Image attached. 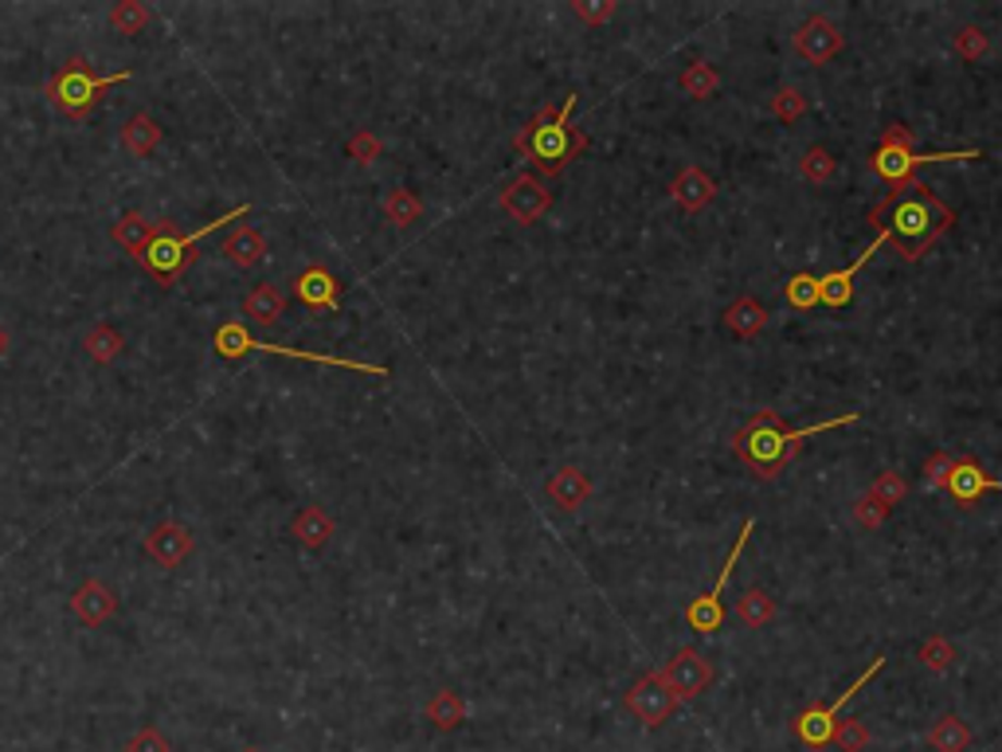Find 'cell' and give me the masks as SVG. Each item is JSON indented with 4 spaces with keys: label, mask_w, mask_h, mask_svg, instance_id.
Returning <instances> with one entry per match:
<instances>
[{
    "label": "cell",
    "mask_w": 1002,
    "mask_h": 752,
    "mask_svg": "<svg viewBox=\"0 0 1002 752\" xmlns=\"http://www.w3.org/2000/svg\"><path fill=\"white\" fill-rule=\"evenodd\" d=\"M818 283H822V274H811V271L791 274L788 286H783V298H788L791 310H815V303H818Z\"/></svg>",
    "instance_id": "obj_35"
},
{
    "label": "cell",
    "mask_w": 1002,
    "mask_h": 752,
    "mask_svg": "<svg viewBox=\"0 0 1002 752\" xmlns=\"http://www.w3.org/2000/svg\"><path fill=\"white\" fill-rule=\"evenodd\" d=\"M886 518H889V509L881 506L877 498H869V494H862V498L854 502V521L862 529H877Z\"/></svg>",
    "instance_id": "obj_44"
},
{
    "label": "cell",
    "mask_w": 1002,
    "mask_h": 752,
    "mask_svg": "<svg viewBox=\"0 0 1002 752\" xmlns=\"http://www.w3.org/2000/svg\"><path fill=\"white\" fill-rule=\"evenodd\" d=\"M725 325L737 333L740 342H752V337L768 325V310H764V303H756V298H737V303L725 310Z\"/></svg>",
    "instance_id": "obj_27"
},
{
    "label": "cell",
    "mask_w": 1002,
    "mask_h": 752,
    "mask_svg": "<svg viewBox=\"0 0 1002 752\" xmlns=\"http://www.w3.org/2000/svg\"><path fill=\"white\" fill-rule=\"evenodd\" d=\"M627 714L639 717V722L646 725V729H658V725H666L673 717V710H678V698L670 694V686H666L663 670H651V675H643L639 682L627 690L623 698Z\"/></svg>",
    "instance_id": "obj_11"
},
{
    "label": "cell",
    "mask_w": 1002,
    "mask_h": 752,
    "mask_svg": "<svg viewBox=\"0 0 1002 752\" xmlns=\"http://www.w3.org/2000/svg\"><path fill=\"white\" fill-rule=\"evenodd\" d=\"M423 714H428V722L435 725V729L450 733V729H458V725L467 722V698L455 694V690H435Z\"/></svg>",
    "instance_id": "obj_28"
},
{
    "label": "cell",
    "mask_w": 1002,
    "mask_h": 752,
    "mask_svg": "<svg viewBox=\"0 0 1002 752\" xmlns=\"http://www.w3.org/2000/svg\"><path fill=\"white\" fill-rule=\"evenodd\" d=\"M737 619L744 627H768L771 619H776V600H771L764 588H749V592L737 600Z\"/></svg>",
    "instance_id": "obj_31"
},
{
    "label": "cell",
    "mask_w": 1002,
    "mask_h": 752,
    "mask_svg": "<svg viewBox=\"0 0 1002 752\" xmlns=\"http://www.w3.org/2000/svg\"><path fill=\"white\" fill-rule=\"evenodd\" d=\"M928 749L932 752H967L972 749V729L955 714H944L928 729Z\"/></svg>",
    "instance_id": "obj_29"
},
{
    "label": "cell",
    "mask_w": 1002,
    "mask_h": 752,
    "mask_svg": "<svg viewBox=\"0 0 1002 752\" xmlns=\"http://www.w3.org/2000/svg\"><path fill=\"white\" fill-rule=\"evenodd\" d=\"M244 752H263V749H244Z\"/></svg>",
    "instance_id": "obj_47"
},
{
    "label": "cell",
    "mask_w": 1002,
    "mask_h": 752,
    "mask_svg": "<svg viewBox=\"0 0 1002 752\" xmlns=\"http://www.w3.org/2000/svg\"><path fill=\"white\" fill-rule=\"evenodd\" d=\"M114 244L117 247H126V255L129 259H146V251H149V244H153L157 235H161V220H149V215H141V212H126L122 220L114 224Z\"/></svg>",
    "instance_id": "obj_21"
},
{
    "label": "cell",
    "mask_w": 1002,
    "mask_h": 752,
    "mask_svg": "<svg viewBox=\"0 0 1002 752\" xmlns=\"http://www.w3.org/2000/svg\"><path fill=\"white\" fill-rule=\"evenodd\" d=\"M384 215H388L396 227H411L423 215V200H419L411 188H392L388 200H384Z\"/></svg>",
    "instance_id": "obj_33"
},
{
    "label": "cell",
    "mask_w": 1002,
    "mask_h": 752,
    "mask_svg": "<svg viewBox=\"0 0 1002 752\" xmlns=\"http://www.w3.org/2000/svg\"><path fill=\"white\" fill-rule=\"evenodd\" d=\"M345 153H349L352 161H360V165H372V161L384 153V141H380L372 130H357V134L345 141Z\"/></svg>",
    "instance_id": "obj_40"
},
{
    "label": "cell",
    "mask_w": 1002,
    "mask_h": 752,
    "mask_svg": "<svg viewBox=\"0 0 1002 752\" xmlns=\"http://www.w3.org/2000/svg\"><path fill=\"white\" fill-rule=\"evenodd\" d=\"M576 95H568L560 107H541L525 126L517 130L514 146L517 153L529 157L536 176H556L572 165L576 157L587 149V134L572 126Z\"/></svg>",
    "instance_id": "obj_3"
},
{
    "label": "cell",
    "mask_w": 1002,
    "mask_h": 752,
    "mask_svg": "<svg viewBox=\"0 0 1002 752\" xmlns=\"http://www.w3.org/2000/svg\"><path fill=\"white\" fill-rule=\"evenodd\" d=\"M834 744H838L842 752H866V744H869L866 722H857V717H850V722H838Z\"/></svg>",
    "instance_id": "obj_41"
},
{
    "label": "cell",
    "mask_w": 1002,
    "mask_h": 752,
    "mask_svg": "<svg viewBox=\"0 0 1002 752\" xmlns=\"http://www.w3.org/2000/svg\"><path fill=\"white\" fill-rule=\"evenodd\" d=\"M799 173H803V181H811V185H830L838 176V161L830 149L811 146L807 153H803V161H799Z\"/></svg>",
    "instance_id": "obj_34"
},
{
    "label": "cell",
    "mask_w": 1002,
    "mask_h": 752,
    "mask_svg": "<svg viewBox=\"0 0 1002 752\" xmlns=\"http://www.w3.org/2000/svg\"><path fill=\"white\" fill-rule=\"evenodd\" d=\"M290 533H294V541L298 545H306V548H322L325 541L337 533V521L325 514L318 502H310V506H302L298 514L290 518Z\"/></svg>",
    "instance_id": "obj_22"
},
{
    "label": "cell",
    "mask_w": 1002,
    "mask_h": 752,
    "mask_svg": "<svg viewBox=\"0 0 1002 752\" xmlns=\"http://www.w3.org/2000/svg\"><path fill=\"white\" fill-rule=\"evenodd\" d=\"M122 146L134 157H153L161 149V126H157L146 110H137V114L126 118V126H122Z\"/></svg>",
    "instance_id": "obj_25"
},
{
    "label": "cell",
    "mask_w": 1002,
    "mask_h": 752,
    "mask_svg": "<svg viewBox=\"0 0 1002 752\" xmlns=\"http://www.w3.org/2000/svg\"><path fill=\"white\" fill-rule=\"evenodd\" d=\"M83 349H87V357L95 365H110L122 357V349H126V337H122V330L110 322H98L90 325L87 333H83Z\"/></svg>",
    "instance_id": "obj_26"
},
{
    "label": "cell",
    "mask_w": 1002,
    "mask_h": 752,
    "mask_svg": "<svg viewBox=\"0 0 1002 752\" xmlns=\"http://www.w3.org/2000/svg\"><path fill=\"white\" fill-rule=\"evenodd\" d=\"M149 20H153V12L141 0H117L114 9H110V28L117 36H141L149 28Z\"/></svg>",
    "instance_id": "obj_32"
},
{
    "label": "cell",
    "mask_w": 1002,
    "mask_h": 752,
    "mask_svg": "<svg viewBox=\"0 0 1002 752\" xmlns=\"http://www.w3.org/2000/svg\"><path fill=\"white\" fill-rule=\"evenodd\" d=\"M244 313H247V322L251 325H263L267 330V325H274L286 313V294L279 291L274 283H259L244 298Z\"/></svg>",
    "instance_id": "obj_24"
},
{
    "label": "cell",
    "mask_w": 1002,
    "mask_h": 752,
    "mask_svg": "<svg viewBox=\"0 0 1002 752\" xmlns=\"http://www.w3.org/2000/svg\"><path fill=\"white\" fill-rule=\"evenodd\" d=\"M889 239H893V235H889L886 227H881L874 244H869L866 251L857 255L854 263H850V267H838V271H827V274H822V283H818V303H827L830 310H846V306L854 303V274L862 271V263H866V259L877 251V247H886Z\"/></svg>",
    "instance_id": "obj_15"
},
{
    "label": "cell",
    "mask_w": 1002,
    "mask_h": 752,
    "mask_svg": "<svg viewBox=\"0 0 1002 752\" xmlns=\"http://www.w3.org/2000/svg\"><path fill=\"white\" fill-rule=\"evenodd\" d=\"M193 548H196L193 529L181 526V521H157V526L146 533V553L161 568H181L188 557H193Z\"/></svg>",
    "instance_id": "obj_14"
},
{
    "label": "cell",
    "mask_w": 1002,
    "mask_h": 752,
    "mask_svg": "<svg viewBox=\"0 0 1002 752\" xmlns=\"http://www.w3.org/2000/svg\"><path fill=\"white\" fill-rule=\"evenodd\" d=\"M881 220H889L886 232L893 235V244L905 263H920L928 255V247L955 227V212L920 176H913L905 188H893L886 200H877L869 208V224L877 227Z\"/></svg>",
    "instance_id": "obj_1"
},
{
    "label": "cell",
    "mask_w": 1002,
    "mask_h": 752,
    "mask_svg": "<svg viewBox=\"0 0 1002 752\" xmlns=\"http://www.w3.org/2000/svg\"><path fill=\"white\" fill-rule=\"evenodd\" d=\"M220 251H224V259L235 267V271H251L259 259L267 255V239L255 227L239 224L235 232L224 235V244H220Z\"/></svg>",
    "instance_id": "obj_23"
},
{
    "label": "cell",
    "mask_w": 1002,
    "mask_h": 752,
    "mask_svg": "<svg viewBox=\"0 0 1002 752\" xmlns=\"http://www.w3.org/2000/svg\"><path fill=\"white\" fill-rule=\"evenodd\" d=\"M842 32H838V24L830 16H811V20H803L799 24V32H795V51L807 63H815V67H822V63H830V59L842 51Z\"/></svg>",
    "instance_id": "obj_13"
},
{
    "label": "cell",
    "mask_w": 1002,
    "mask_h": 752,
    "mask_svg": "<svg viewBox=\"0 0 1002 752\" xmlns=\"http://www.w3.org/2000/svg\"><path fill=\"white\" fill-rule=\"evenodd\" d=\"M916 658H920L932 675H944V670L955 666V646H952V639H944V636H928L925 643H920V651H916Z\"/></svg>",
    "instance_id": "obj_36"
},
{
    "label": "cell",
    "mask_w": 1002,
    "mask_h": 752,
    "mask_svg": "<svg viewBox=\"0 0 1002 752\" xmlns=\"http://www.w3.org/2000/svg\"><path fill=\"white\" fill-rule=\"evenodd\" d=\"M771 114H776L783 126L799 122V118L807 114V98H803V90H799V87H779L776 95H771Z\"/></svg>",
    "instance_id": "obj_38"
},
{
    "label": "cell",
    "mask_w": 1002,
    "mask_h": 752,
    "mask_svg": "<svg viewBox=\"0 0 1002 752\" xmlns=\"http://www.w3.org/2000/svg\"><path fill=\"white\" fill-rule=\"evenodd\" d=\"M215 353L224 361H239L247 353H274V357H290V361H310V365H330V369H349V372H364V377H388L384 365L372 361H352V357H333V353H310V349H294V345H274L267 337H255L247 325L239 322H224L212 337Z\"/></svg>",
    "instance_id": "obj_7"
},
{
    "label": "cell",
    "mask_w": 1002,
    "mask_h": 752,
    "mask_svg": "<svg viewBox=\"0 0 1002 752\" xmlns=\"http://www.w3.org/2000/svg\"><path fill=\"white\" fill-rule=\"evenodd\" d=\"M752 529H756V521H744L740 526V538H737V545H732V553H729V560L720 565V577H717V584L705 592V596H697L693 600L690 607H685V624L697 631V636H713L717 627H725V588H729V580H732V572H737V560H740V553H744V545H749V538H752Z\"/></svg>",
    "instance_id": "obj_9"
},
{
    "label": "cell",
    "mask_w": 1002,
    "mask_h": 752,
    "mask_svg": "<svg viewBox=\"0 0 1002 752\" xmlns=\"http://www.w3.org/2000/svg\"><path fill=\"white\" fill-rule=\"evenodd\" d=\"M850 423H857V411H846V416H834V420H822V423H811V428H791V423L779 420V411L759 408L744 428L732 431V451H737V459L744 463L756 479L771 482L803 455V443L815 440L818 431L850 428Z\"/></svg>",
    "instance_id": "obj_2"
},
{
    "label": "cell",
    "mask_w": 1002,
    "mask_h": 752,
    "mask_svg": "<svg viewBox=\"0 0 1002 752\" xmlns=\"http://www.w3.org/2000/svg\"><path fill=\"white\" fill-rule=\"evenodd\" d=\"M247 212H251V208L239 205V208H232V212L208 220L200 232H188V235L176 232V224H169V220H161V235H157L153 244H149V251H146V259H141V263H146V271L153 274L161 286L181 283V274H185L188 267H193V259H196V247L205 244L212 232H220V227L235 224V220H244Z\"/></svg>",
    "instance_id": "obj_5"
},
{
    "label": "cell",
    "mask_w": 1002,
    "mask_h": 752,
    "mask_svg": "<svg viewBox=\"0 0 1002 752\" xmlns=\"http://www.w3.org/2000/svg\"><path fill=\"white\" fill-rule=\"evenodd\" d=\"M9 345H12L9 330H4V325H0V357H4V353H9Z\"/></svg>",
    "instance_id": "obj_46"
},
{
    "label": "cell",
    "mask_w": 1002,
    "mask_h": 752,
    "mask_svg": "<svg viewBox=\"0 0 1002 752\" xmlns=\"http://www.w3.org/2000/svg\"><path fill=\"white\" fill-rule=\"evenodd\" d=\"M713 675H717V670H713V663L701 655L697 646H681L678 655L663 666V678L678 702H693V698L705 694L713 686Z\"/></svg>",
    "instance_id": "obj_12"
},
{
    "label": "cell",
    "mask_w": 1002,
    "mask_h": 752,
    "mask_svg": "<svg viewBox=\"0 0 1002 752\" xmlns=\"http://www.w3.org/2000/svg\"><path fill=\"white\" fill-rule=\"evenodd\" d=\"M881 666H886V655H877L874 663L862 670V675L854 678V682L846 686V694H838L830 705H807L803 714H795V722H791V729H795V737L807 749H822V744H834V729L838 722H842V714H846V705L854 702L862 690L869 686V678L881 675Z\"/></svg>",
    "instance_id": "obj_8"
},
{
    "label": "cell",
    "mask_w": 1002,
    "mask_h": 752,
    "mask_svg": "<svg viewBox=\"0 0 1002 752\" xmlns=\"http://www.w3.org/2000/svg\"><path fill=\"white\" fill-rule=\"evenodd\" d=\"M294 294H298V303L310 306V310H318V313H333L341 306L337 274H333L330 267H318V263L294 274Z\"/></svg>",
    "instance_id": "obj_16"
},
{
    "label": "cell",
    "mask_w": 1002,
    "mask_h": 752,
    "mask_svg": "<svg viewBox=\"0 0 1002 752\" xmlns=\"http://www.w3.org/2000/svg\"><path fill=\"white\" fill-rule=\"evenodd\" d=\"M497 208H502L509 220H517V224L529 227V224H536V220H545L548 215V208H553V193H548V185L536 173H517L514 181L497 193Z\"/></svg>",
    "instance_id": "obj_10"
},
{
    "label": "cell",
    "mask_w": 1002,
    "mask_h": 752,
    "mask_svg": "<svg viewBox=\"0 0 1002 752\" xmlns=\"http://www.w3.org/2000/svg\"><path fill=\"white\" fill-rule=\"evenodd\" d=\"M592 479H587V470L580 467H560L553 474V479L545 482V494L548 502H553L556 509H565V514H572V509H580L587 498H592Z\"/></svg>",
    "instance_id": "obj_20"
},
{
    "label": "cell",
    "mask_w": 1002,
    "mask_h": 752,
    "mask_svg": "<svg viewBox=\"0 0 1002 752\" xmlns=\"http://www.w3.org/2000/svg\"><path fill=\"white\" fill-rule=\"evenodd\" d=\"M866 494H869V498H877L881 506L889 509V514H893V506H901V502L908 498V482L901 479L896 470H886V474H877L874 486H869Z\"/></svg>",
    "instance_id": "obj_37"
},
{
    "label": "cell",
    "mask_w": 1002,
    "mask_h": 752,
    "mask_svg": "<svg viewBox=\"0 0 1002 752\" xmlns=\"http://www.w3.org/2000/svg\"><path fill=\"white\" fill-rule=\"evenodd\" d=\"M678 87H681V95H690V98H713L720 90V75H717V67H713V63H705V59H693L690 67L681 71Z\"/></svg>",
    "instance_id": "obj_30"
},
{
    "label": "cell",
    "mask_w": 1002,
    "mask_h": 752,
    "mask_svg": "<svg viewBox=\"0 0 1002 752\" xmlns=\"http://www.w3.org/2000/svg\"><path fill=\"white\" fill-rule=\"evenodd\" d=\"M955 56L964 59V63H979V59L991 51V39H987L984 28H975V24H967V28L955 32Z\"/></svg>",
    "instance_id": "obj_39"
},
{
    "label": "cell",
    "mask_w": 1002,
    "mask_h": 752,
    "mask_svg": "<svg viewBox=\"0 0 1002 752\" xmlns=\"http://www.w3.org/2000/svg\"><path fill=\"white\" fill-rule=\"evenodd\" d=\"M670 196H673V205H678L681 212H701V208L713 205V196H717V181H713L701 165H685L670 181Z\"/></svg>",
    "instance_id": "obj_19"
},
{
    "label": "cell",
    "mask_w": 1002,
    "mask_h": 752,
    "mask_svg": "<svg viewBox=\"0 0 1002 752\" xmlns=\"http://www.w3.org/2000/svg\"><path fill=\"white\" fill-rule=\"evenodd\" d=\"M572 12L584 20V24L599 28V24H607V20L615 16V0H572Z\"/></svg>",
    "instance_id": "obj_43"
},
{
    "label": "cell",
    "mask_w": 1002,
    "mask_h": 752,
    "mask_svg": "<svg viewBox=\"0 0 1002 752\" xmlns=\"http://www.w3.org/2000/svg\"><path fill=\"white\" fill-rule=\"evenodd\" d=\"M117 83H129V71H117V75H95V67H90L87 59L75 56L48 78V87L44 90H48L51 107H55L59 114L71 118V122H83V118L98 107V98L107 95L110 87H117Z\"/></svg>",
    "instance_id": "obj_6"
},
{
    "label": "cell",
    "mask_w": 1002,
    "mask_h": 752,
    "mask_svg": "<svg viewBox=\"0 0 1002 752\" xmlns=\"http://www.w3.org/2000/svg\"><path fill=\"white\" fill-rule=\"evenodd\" d=\"M979 149H955V153H916L913 149V130L901 126V122H889L877 149L869 153V173L881 176L893 188H905L916 176L920 165H944V161H979Z\"/></svg>",
    "instance_id": "obj_4"
},
{
    "label": "cell",
    "mask_w": 1002,
    "mask_h": 752,
    "mask_svg": "<svg viewBox=\"0 0 1002 752\" xmlns=\"http://www.w3.org/2000/svg\"><path fill=\"white\" fill-rule=\"evenodd\" d=\"M114 612H117L114 588H107L102 580H83L75 588V596H71V616L83 627H102Z\"/></svg>",
    "instance_id": "obj_17"
},
{
    "label": "cell",
    "mask_w": 1002,
    "mask_h": 752,
    "mask_svg": "<svg viewBox=\"0 0 1002 752\" xmlns=\"http://www.w3.org/2000/svg\"><path fill=\"white\" fill-rule=\"evenodd\" d=\"M948 494H952V502L960 509H972L975 502L984 498V494H991V490H1002V482L999 479H991L984 467L975 459H955V470H952V479H948Z\"/></svg>",
    "instance_id": "obj_18"
},
{
    "label": "cell",
    "mask_w": 1002,
    "mask_h": 752,
    "mask_svg": "<svg viewBox=\"0 0 1002 752\" xmlns=\"http://www.w3.org/2000/svg\"><path fill=\"white\" fill-rule=\"evenodd\" d=\"M952 470H955V455H948V451H936L932 459L925 463V482H928V486H948Z\"/></svg>",
    "instance_id": "obj_45"
},
{
    "label": "cell",
    "mask_w": 1002,
    "mask_h": 752,
    "mask_svg": "<svg viewBox=\"0 0 1002 752\" xmlns=\"http://www.w3.org/2000/svg\"><path fill=\"white\" fill-rule=\"evenodd\" d=\"M122 752H173V744H169V737L161 733V729L146 725V729H137V733L129 737Z\"/></svg>",
    "instance_id": "obj_42"
}]
</instances>
